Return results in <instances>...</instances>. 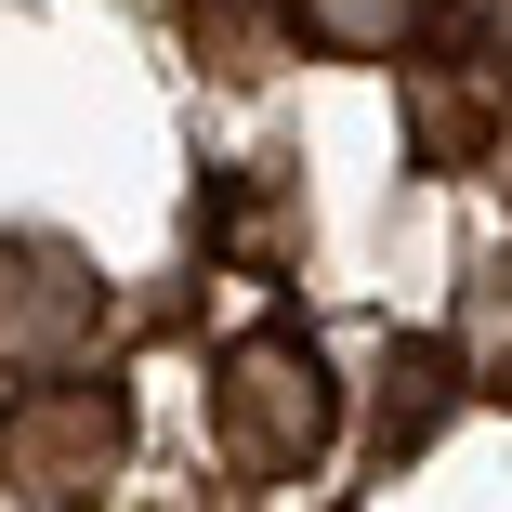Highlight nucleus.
I'll use <instances>...</instances> for the list:
<instances>
[{
	"label": "nucleus",
	"instance_id": "f257e3e1",
	"mask_svg": "<svg viewBox=\"0 0 512 512\" xmlns=\"http://www.w3.org/2000/svg\"><path fill=\"white\" fill-rule=\"evenodd\" d=\"M211 434H224V460L250 486H302L342 447V368H329V342L289 329V316L276 329H237L224 368H211Z\"/></svg>",
	"mask_w": 512,
	"mask_h": 512
},
{
	"label": "nucleus",
	"instance_id": "f03ea898",
	"mask_svg": "<svg viewBox=\"0 0 512 512\" xmlns=\"http://www.w3.org/2000/svg\"><path fill=\"white\" fill-rule=\"evenodd\" d=\"M119 460H132V381L119 368L79 355V368H40V381L0 394V486H14V499L79 512Z\"/></svg>",
	"mask_w": 512,
	"mask_h": 512
},
{
	"label": "nucleus",
	"instance_id": "7ed1b4c3",
	"mask_svg": "<svg viewBox=\"0 0 512 512\" xmlns=\"http://www.w3.org/2000/svg\"><path fill=\"white\" fill-rule=\"evenodd\" d=\"M106 342V263L53 224H0V368L40 381Z\"/></svg>",
	"mask_w": 512,
	"mask_h": 512
},
{
	"label": "nucleus",
	"instance_id": "20e7f679",
	"mask_svg": "<svg viewBox=\"0 0 512 512\" xmlns=\"http://www.w3.org/2000/svg\"><path fill=\"white\" fill-rule=\"evenodd\" d=\"M460 394H473V355L447 329H394L381 342V407H368V447L381 460H421L447 421H460Z\"/></svg>",
	"mask_w": 512,
	"mask_h": 512
},
{
	"label": "nucleus",
	"instance_id": "39448f33",
	"mask_svg": "<svg viewBox=\"0 0 512 512\" xmlns=\"http://www.w3.org/2000/svg\"><path fill=\"white\" fill-rule=\"evenodd\" d=\"M499 119L512 106H499L486 66H407V158H421V171H473Z\"/></svg>",
	"mask_w": 512,
	"mask_h": 512
},
{
	"label": "nucleus",
	"instance_id": "423d86ee",
	"mask_svg": "<svg viewBox=\"0 0 512 512\" xmlns=\"http://www.w3.org/2000/svg\"><path fill=\"white\" fill-rule=\"evenodd\" d=\"M289 27L329 66H407L421 27H434V0H289Z\"/></svg>",
	"mask_w": 512,
	"mask_h": 512
},
{
	"label": "nucleus",
	"instance_id": "0eeeda50",
	"mask_svg": "<svg viewBox=\"0 0 512 512\" xmlns=\"http://www.w3.org/2000/svg\"><path fill=\"white\" fill-rule=\"evenodd\" d=\"M184 53L211 79H276L302 53V27H289V0H184Z\"/></svg>",
	"mask_w": 512,
	"mask_h": 512
},
{
	"label": "nucleus",
	"instance_id": "6e6552de",
	"mask_svg": "<svg viewBox=\"0 0 512 512\" xmlns=\"http://www.w3.org/2000/svg\"><path fill=\"white\" fill-rule=\"evenodd\" d=\"M486 79H499V106H512V27H499V53H486Z\"/></svg>",
	"mask_w": 512,
	"mask_h": 512
},
{
	"label": "nucleus",
	"instance_id": "1a4fd4ad",
	"mask_svg": "<svg viewBox=\"0 0 512 512\" xmlns=\"http://www.w3.org/2000/svg\"><path fill=\"white\" fill-rule=\"evenodd\" d=\"M79 512H106V499H79Z\"/></svg>",
	"mask_w": 512,
	"mask_h": 512
}]
</instances>
